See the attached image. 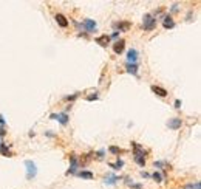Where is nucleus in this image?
I'll return each instance as SVG.
<instances>
[{"instance_id":"cd10ccee","label":"nucleus","mask_w":201,"mask_h":189,"mask_svg":"<svg viewBox=\"0 0 201 189\" xmlns=\"http://www.w3.org/2000/svg\"><path fill=\"white\" fill-rule=\"evenodd\" d=\"M172 11H173V12L178 11V5H173V6H172Z\"/></svg>"},{"instance_id":"0eeeda50","label":"nucleus","mask_w":201,"mask_h":189,"mask_svg":"<svg viewBox=\"0 0 201 189\" xmlns=\"http://www.w3.org/2000/svg\"><path fill=\"white\" fill-rule=\"evenodd\" d=\"M124 48H125V41H124V39H119V41H116V42L113 44V51H115L116 54H121V53L124 51Z\"/></svg>"},{"instance_id":"7ed1b4c3","label":"nucleus","mask_w":201,"mask_h":189,"mask_svg":"<svg viewBox=\"0 0 201 189\" xmlns=\"http://www.w3.org/2000/svg\"><path fill=\"white\" fill-rule=\"evenodd\" d=\"M50 118H51V119H57L62 126H65V124L68 123V115H67V112H64V113H53Z\"/></svg>"},{"instance_id":"ddd939ff","label":"nucleus","mask_w":201,"mask_h":189,"mask_svg":"<svg viewBox=\"0 0 201 189\" xmlns=\"http://www.w3.org/2000/svg\"><path fill=\"white\" fill-rule=\"evenodd\" d=\"M130 27H132V23H130L128 20H124V22H119V23H116V28H118L119 31H127Z\"/></svg>"},{"instance_id":"f03ea898","label":"nucleus","mask_w":201,"mask_h":189,"mask_svg":"<svg viewBox=\"0 0 201 189\" xmlns=\"http://www.w3.org/2000/svg\"><path fill=\"white\" fill-rule=\"evenodd\" d=\"M25 166H26V178H28V180H33V178L36 177V174H37L36 164H34L31 160H26V161H25Z\"/></svg>"},{"instance_id":"f257e3e1","label":"nucleus","mask_w":201,"mask_h":189,"mask_svg":"<svg viewBox=\"0 0 201 189\" xmlns=\"http://www.w3.org/2000/svg\"><path fill=\"white\" fill-rule=\"evenodd\" d=\"M155 27H156V17H153L152 14H146L142 17V28L146 31H152L155 30Z\"/></svg>"},{"instance_id":"6e6552de","label":"nucleus","mask_w":201,"mask_h":189,"mask_svg":"<svg viewBox=\"0 0 201 189\" xmlns=\"http://www.w3.org/2000/svg\"><path fill=\"white\" fill-rule=\"evenodd\" d=\"M82 27H84V28H85L87 31L93 33V31L96 30V22H94V20H91V19H87V20H84Z\"/></svg>"},{"instance_id":"aec40b11","label":"nucleus","mask_w":201,"mask_h":189,"mask_svg":"<svg viewBox=\"0 0 201 189\" xmlns=\"http://www.w3.org/2000/svg\"><path fill=\"white\" fill-rule=\"evenodd\" d=\"M108 166H110L112 169H121V167L124 166V161H122V160H119V157H118V161H116V163H110Z\"/></svg>"},{"instance_id":"9d476101","label":"nucleus","mask_w":201,"mask_h":189,"mask_svg":"<svg viewBox=\"0 0 201 189\" xmlns=\"http://www.w3.org/2000/svg\"><path fill=\"white\" fill-rule=\"evenodd\" d=\"M56 22H57V25L62 27V28H67V27H68V20H67V17H65L64 14H56Z\"/></svg>"},{"instance_id":"dca6fc26","label":"nucleus","mask_w":201,"mask_h":189,"mask_svg":"<svg viewBox=\"0 0 201 189\" xmlns=\"http://www.w3.org/2000/svg\"><path fill=\"white\" fill-rule=\"evenodd\" d=\"M108 150H110L112 153H115V155L125 153V150H124V149H121V147H116V146H110V147H108Z\"/></svg>"},{"instance_id":"c756f323","label":"nucleus","mask_w":201,"mask_h":189,"mask_svg":"<svg viewBox=\"0 0 201 189\" xmlns=\"http://www.w3.org/2000/svg\"><path fill=\"white\" fill-rule=\"evenodd\" d=\"M2 135H5V130H3V127L0 129V137H2Z\"/></svg>"},{"instance_id":"f8f14e48","label":"nucleus","mask_w":201,"mask_h":189,"mask_svg":"<svg viewBox=\"0 0 201 189\" xmlns=\"http://www.w3.org/2000/svg\"><path fill=\"white\" fill-rule=\"evenodd\" d=\"M152 92L155 94H158V96H161V98H165L167 96V90L162 89V87H158V85H152Z\"/></svg>"},{"instance_id":"f3484780","label":"nucleus","mask_w":201,"mask_h":189,"mask_svg":"<svg viewBox=\"0 0 201 189\" xmlns=\"http://www.w3.org/2000/svg\"><path fill=\"white\" fill-rule=\"evenodd\" d=\"M127 71L133 73V75H138V65L136 64H127Z\"/></svg>"},{"instance_id":"c85d7f7f","label":"nucleus","mask_w":201,"mask_h":189,"mask_svg":"<svg viewBox=\"0 0 201 189\" xmlns=\"http://www.w3.org/2000/svg\"><path fill=\"white\" fill-rule=\"evenodd\" d=\"M0 124H5V119H3V116L0 115Z\"/></svg>"},{"instance_id":"5701e85b","label":"nucleus","mask_w":201,"mask_h":189,"mask_svg":"<svg viewBox=\"0 0 201 189\" xmlns=\"http://www.w3.org/2000/svg\"><path fill=\"white\" fill-rule=\"evenodd\" d=\"M152 177H153V180H155L156 183H161V182H162V177H161L160 172H155V174H153Z\"/></svg>"},{"instance_id":"bb28decb","label":"nucleus","mask_w":201,"mask_h":189,"mask_svg":"<svg viewBox=\"0 0 201 189\" xmlns=\"http://www.w3.org/2000/svg\"><path fill=\"white\" fill-rule=\"evenodd\" d=\"M98 157L102 158V157H104V150H99V152H98Z\"/></svg>"},{"instance_id":"2eb2a0df","label":"nucleus","mask_w":201,"mask_h":189,"mask_svg":"<svg viewBox=\"0 0 201 189\" xmlns=\"http://www.w3.org/2000/svg\"><path fill=\"white\" fill-rule=\"evenodd\" d=\"M118 180H119V177H116V175H113V174H108V175L104 178V182H105L107 185H115Z\"/></svg>"},{"instance_id":"1a4fd4ad","label":"nucleus","mask_w":201,"mask_h":189,"mask_svg":"<svg viewBox=\"0 0 201 189\" xmlns=\"http://www.w3.org/2000/svg\"><path fill=\"white\" fill-rule=\"evenodd\" d=\"M70 161H71V166H70V169H68V175L70 174H76V169H78V158H76V155H70Z\"/></svg>"},{"instance_id":"6ab92c4d","label":"nucleus","mask_w":201,"mask_h":189,"mask_svg":"<svg viewBox=\"0 0 201 189\" xmlns=\"http://www.w3.org/2000/svg\"><path fill=\"white\" fill-rule=\"evenodd\" d=\"M0 153H3L5 157H11V152H9L6 144H0Z\"/></svg>"},{"instance_id":"4468645a","label":"nucleus","mask_w":201,"mask_h":189,"mask_svg":"<svg viewBox=\"0 0 201 189\" xmlns=\"http://www.w3.org/2000/svg\"><path fill=\"white\" fill-rule=\"evenodd\" d=\"M162 25H164V28H173V27H175V22H173V19H172L170 16H165Z\"/></svg>"},{"instance_id":"20e7f679","label":"nucleus","mask_w":201,"mask_h":189,"mask_svg":"<svg viewBox=\"0 0 201 189\" xmlns=\"http://www.w3.org/2000/svg\"><path fill=\"white\" fill-rule=\"evenodd\" d=\"M136 61H138V51L135 48H132L127 53V64H136Z\"/></svg>"},{"instance_id":"423d86ee","label":"nucleus","mask_w":201,"mask_h":189,"mask_svg":"<svg viewBox=\"0 0 201 189\" xmlns=\"http://www.w3.org/2000/svg\"><path fill=\"white\" fill-rule=\"evenodd\" d=\"M132 147H133V150H135V157H144L146 158V150H144V147H141L138 143H132Z\"/></svg>"},{"instance_id":"a211bd4d","label":"nucleus","mask_w":201,"mask_h":189,"mask_svg":"<svg viewBox=\"0 0 201 189\" xmlns=\"http://www.w3.org/2000/svg\"><path fill=\"white\" fill-rule=\"evenodd\" d=\"M79 177H82V178H85V180H93V174L91 172H88V171H82V172H79Z\"/></svg>"},{"instance_id":"39448f33","label":"nucleus","mask_w":201,"mask_h":189,"mask_svg":"<svg viewBox=\"0 0 201 189\" xmlns=\"http://www.w3.org/2000/svg\"><path fill=\"white\" fill-rule=\"evenodd\" d=\"M181 124H183V121H181L179 118H172V119H169V123H167V127H169V129H173V130H176V129H179V127H181Z\"/></svg>"},{"instance_id":"4be33fe9","label":"nucleus","mask_w":201,"mask_h":189,"mask_svg":"<svg viewBox=\"0 0 201 189\" xmlns=\"http://www.w3.org/2000/svg\"><path fill=\"white\" fill-rule=\"evenodd\" d=\"M183 189H201V183L200 182H197L195 185H194V183H190V185H186Z\"/></svg>"},{"instance_id":"393cba45","label":"nucleus","mask_w":201,"mask_h":189,"mask_svg":"<svg viewBox=\"0 0 201 189\" xmlns=\"http://www.w3.org/2000/svg\"><path fill=\"white\" fill-rule=\"evenodd\" d=\"M78 98V94H73V96H67V101H74Z\"/></svg>"},{"instance_id":"a878e982","label":"nucleus","mask_w":201,"mask_h":189,"mask_svg":"<svg viewBox=\"0 0 201 189\" xmlns=\"http://www.w3.org/2000/svg\"><path fill=\"white\" fill-rule=\"evenodd\" d=\"M175 107H176V109H179V107H181V101H179V99H176V101H175Z\"/></svg>"},{"instance_id":"9b49d317","label":"nucleus","mask_w":201,"mask_h":189,"mask_svg":"<svg viewBox=\"0 0 201 189\" xmlns=\"http://www.w3.org/2000/svg\"><path fill=\"white\" fill-rule=\"evenodd\" d=\"M108 42H110V36H107V34L96 37V44H98V45H101V47H107V45H108Z\"/></svg>"},{"instance_id":"412c9836","label":"nucleus","mask_w":201,"mask_h":189,"mask_svg":"<svg viewBox=\"0 0 201 189\" xmlns=\"http://www.w3.org/2000/svg\"><path fill=\"white\" fill-rule=\"evenodd\" d=\"M135 161H136V164L141 166V167L146 166V158H144V157H135Z\"/></svg>"},{"instance_id":"b1692460","label":"nucleus","mask_w":201,"mask_h":189,"mask_svg":"<svg viewBox=\"0 0 201 189\" xmlns=\"http://www.w3.org/2000/svg\"><path fill=\"white\" fill-rule=\"evenodd\" d=\"M99 98V93L96 92V93H93V94H90V96H87V101H94V99H98Z\"/></svg>"}]
</instances>
